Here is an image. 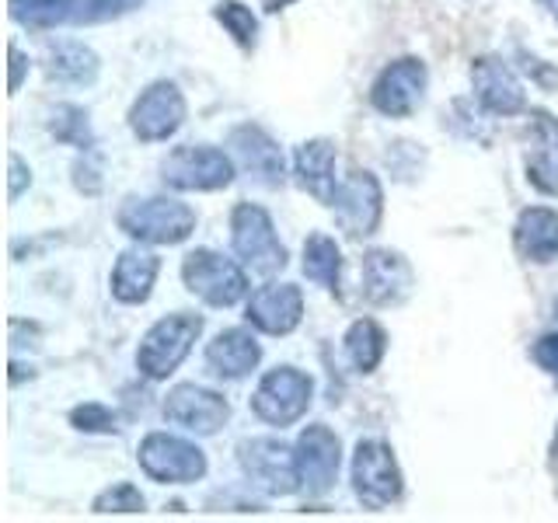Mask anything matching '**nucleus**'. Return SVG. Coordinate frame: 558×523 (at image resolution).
I'll list each match as a JSON object with an SVG mask.
<instances>
[{
    "label": "nucleus",
    "mask_w": 558,
    "mask_h": 523,
    "mask_svg": "<svg viewBox=\"0 0 558 523\" xmlns=\"http://www.w3.org/2000/svg\"><path fill=\"white\" fill-rule=\"evenodd\" d=\"M147 510V499L140 496V488L133 482H116L112 488L95 496L92 502V513L98 516H109V513H144Z\"/></svg>",
    "instance_id": "30"
},
{
    "label": "nucleus",
    "mask_w": 558,
    "mask_h": 523,
    "mask_svg": "<svg viewBox=\"0 0 558 523\" xmlns=\"http://www.w3.org/2000/svg\"><path fill=\"white\" fill-rule=\"evenodd\" d=\"M537 4L545 8V14H548V17H555V22H558V0H537Z\"/></svg>",
    "instance_id": "40"
},
{
    "label": "nucleus",
    "mask_w": 558,
    "mask_h": 523,
    "mask_svg": "<svg viewBox=\"0 0 558 523\" xmlns=\"http://www.w3.org/2000/svg\"><path fill=\"white\" fill-rule=\"evenodd\" d=\"M234 157L209 144L174 147L161 161V182L174 192H220L234 182Z\"/></svg>",
    "instance_id": "6"
},
{
    "label": "nucleus",
    "mask_w": 558,
    "mask_h": 523,
    "mask_svg": "<svg viewBox=\"0 0 558 523\" xmlns=\"http://www.w3.org/2000/svg\"><path fill=\"white\" fill-rule=\"evenodd\" d=\"M331 214H336L339 231L349 241H363V238L377 234V227L384 220V188L377 182V174L360 165L349 168L339 182Z\"/></svg>",
    "instance_id": "9"
},
{
    "label": "nucleus",
    "mask_w": 558,
    "mask_h": 523,
    "mask_svg": "<svg viewBox=\"0 0 558 523\" xmlns=\"http://www.w3.org/2000/svg\"><path fill=\"white\" fill-rule=\"evenodd\" d=\"M336 161H339V150H336V144H331L328 136L304 139V144L293 150V179H296V185H301L307 196H314L328 209H331V203H336V192H339V182H342V179H336Z\"/></svg>",
    "instance_id": "20"
},
{
    "label": "nucleus",
    "mask_w": 558,
    "mask_h": 523,
    "mask_svg": "<svg viewBox=\"0 0 558 523\" xmlns=\"http://www.w3.org/2000/svg\"><path fill=\"white\" fill-rule=\"evenodd\" d=\"M353 492L366 510H388L405 496V475L395 458V447L377 436H366L353 450Z\"/></svg>",
    "instance_id": "5"
},
{
    "label": "nucleus",
    "mask_w": 558,
    "mask_h": 523,
    "mask_svg": "<svg viewBox=\"0 0 558 523\" xmlns=\"http://www.w3.org/2000/svg\"><path fill=\"white\" fill-rule=\"evenodd\" d=\"M555 321H558V301H555Z\"/></svg>",
    "instance_id": "41"
},
{
    "label": "nucleus",
    "mask_w": 558,
    "mask_h": 523,
    "mask_svg": "<svg viewBox=\"0 0 558 523\" xmlns=\"http://www.w3.org/2000/svg\"><path fill=\"white\" fill-rule=\"evenodd\" d=\"M165 418L174 426H182L185 433L214 436L227 426L231 405H227L223 394L199 388V384H174L165 398Z\"/></svg>",
    "instance_id": "14"
},
{
    "label": "nucleus",
    "mask_w": 558,
    "mask_h": 523,
    "mask_svg": "<svg viewBox=\"0 0 558 523\" xmlns=\"http://www.w3.org/2000/svg\"><path fill=\"white\" fill-rule=\"evenodd\" d=\"M304 276L311 283H318L331 293H339L342 283V248L336 238H328L325 231H314L304 241V262H301Z\"/></svg>",
    "instance_id": "26"
},
{
    "label": "nucleus",
    "mask_w": 558,
    "mask_h": 523,
    "mask_svg": "<svg viewBox=\"0 0 558 523\" xmlns=\"http://www.w3.org/2000/svg\"><path fill=\"white\" fill-rule=\"evenodd\" d=\"M101 74V60L95 49L81 42H57L49 46L46 57V77L66 84V87H92Z\"/></svg>",
    "instance_id": "24"
},
{
    "label": "nucleus",
    "mask_w": 558,
    "mask_h": 523,
    "mask_svg": "<svg viewBox=\"0 0 558 523\" xmlns=\"http://www.w3.org/2000/svg\"><path fill=\"white\" fill-rule=\"evenodd\" d=\"M136 461L150 482H161V485H192L206 478V471H209L206 453L192 440H185V436H174V433H147L144 440H140Z\"/></svg>",
    "instance_id": "7"
},
{
    "label": "nucleus",
    "mask_w": 558,
    "mask_h": 523,
    "mask_svg": "<svg viewBox=\"0 0 558 523\" xmlns=\"http://www.w3.org/2000/svg\"><path fill=\"white\" fill-rule=\"evenodd\" d=\"M70 426L81 433H119V415L101 401H84V405L70 409Z\"/></svg>",
    "instance_id": "32"
},
{
    "label": "nucleus",
    "mask_w": 558,
    "mask_h": 523,
    "mask_svg": "<svg viewBox=\"0 0 558 523\" xmlns=\"http://www.w3.org/2000/svg\"><path fill=\"white\" fill-rule=\"evenodd\" d=\"M548 467L558 475V426H555V436H551V447H548Z\"/></svg>",
    "instance_id": "39"
},
{
    "label": "nucleus",
    "mask_w": 558,
    "mask_h": 523,
    "mask_svg": "<svg viewBox=\"0 0 558 523\" xmlns=\"http://www.w3.org/2000/svg\"><path fill=\"white\" fill-rule=\"evenodd\" d=\"M517 60H520V70H523V74H527V77L541 87V92H558V66H555V63L534 57V52H527V49H520V52H517Z\"/></svg>",
    "instance_id": "33"
},
{
    "label": "nucleus",
    "mask_w": 558,
    "mask_h": 523,
    "mask_svg": "<svg viewBox=\"0 0 558 523\" xmlns=\"http://www.w3.org/2000/svg\"><path fill=\"white\" fill-rule=\"evenodd\" d=\"M523 171L541 196H558V119L545 109L527 112V147H523Z\"/></svg>",
    "instance_id": "19"
},
{
    "label": "nucleus",
    "mask_w": 558,
    "mask_h": 523,
    "mask_svg": "<svg viewBox=\"0 0 558 523\" xmlns=\"http://www.w3.org/2000/svg\"><path fill=\"white\" fill-rule=\"evenodd\" d=\"M227 147H231L234 161L244 168V174H252L258 185L279 188L287 182L283 150H279L276 139L262 126H255V122H241V126H234L231 136H227Z\"/></svg>",
    "instance_id": "18"
},
{
    "label": "nucleus",
    "mask_w": 558,
    "mask_h": 523,
    "mask_svg": "<svg viewBox=\"0 0 558 523\" xmlns=\"http://www.w3.org/2000/svg\"><path fill=\"white\" fill-rule=\"evenodd\" d=\"M136 8H144V0H77L74 22L101 25V22H116V17H126Z\"/></svg>",
    "instance_id": "31"
},
{
    "label": "nucleus",
    "mask_w": 558,
    "mask_h": 523,
    "mask_svg": "<svg viewBox=\"0 0 558 523\" xmlns=\"http://www.w3.org/2000/svg\"><path fill=\"white\" fill-rule=\"evenodd\" d=\"M119 231L140 244H182L196 231V209L174 196H126L116 209Z\"/></svg>",
    "instance_id": "1"
},
{
    "label": "nucleus",
    "mask_w": 558,
    "mask_h": 523,
    "mask_svg": "<svg viewBox=\"0 0 558 523\" xmlns=\"http://www.w3.org/2000/svg\"><path fill=\"white\" fill-rule=\"evenodd\" d=\"M314 398V380L296 370V366H276V370L262 374L258 388L252 394V412L266 426H293L301 423L311 409Z\"/></svg>",
    "instance_id": "10"
},
{
    "label": "nucleus",
    "mask_w": 558,
    "mask_h": 523,
    "mask_svg": "<svg viewBox=\"0 0 558 523\" xmlns=\"http://www.w3.org/2000/svg\"><path fill=\"white\" fill-rule=\"evenodd\" d=\"M429 70L418 57H398L380 66V74L371 84V105L388 119H409L418 112L426 98Z\"/></svg>",
    "instance_id": "12"
},
{
    "label": "nucleus",
    "mask_w": 558,
    "mask_h": 523,
    "mask_svg": "<svg viewBox=\"0 0 558 523\" xmlns=\"http://www.w3.org/2000/svg\"><path fill=\"white\" fill-rule=\"evenodd\" d=\"M74 185H77V192H84V196H98L101 192V174H98V161L92 157V150H87L84 161L74 165Z\"/></svg>",
    "instance_id": "35"
},
{
    "label": "nucleus",
    "mask_w": 558,
    "mask_h": 523,
    "mask_svg": "<svg viewBox=\"0 0 558 523\" xmlns=\"http://www.w3.org/2000/svg\"><path fill=\"white\" fill-rule=\"evenodd\" d=\"M8 60H11V81H8V87H11V95H17V87H22L25 70H28V57H25L22 49H17V42H11L8 46Z\"/></svg>",
    "instance_id": "37"
},
{
    "label": "nucleus",
    "mask_w": 558,
    "mask_h": 523,
    "mask_svg": "<svg viewBox=\"0 0 558 523\" xmlns=\"http://www.w3.org/2000/svg\"><path fill=\"white\" fill-rule=\"evenodd\" d=\"M49 136L57 144H66L74 150H92L95 147V130H92V119L74 101H60L57 109L49 112Z\"/></svg>",
    "instance_id": "28"
},
{
    "label": "nucleus",
    "mask_w": 558,
    "mask_h": 523,
    "mask_svg": "<svg viewBox=\"0 0 558 523\" xmlns=\"http://www.w3.org/2000/svg\"><path fill=\"white\" fill-rule=\"evenodd\" d=\"M182 283L206 307H234L248 296V269L214 248H196L182 258Z\"/></svg>",
    "instance_id": "4"
},
{
    "label": "nucleus",
    "mask_w": 558,
    "mask_h": 523,
    "mask_svg": "<svg viewBox=\"0 0 558 523\" xmlns=\"http://www.w3.org/2000/svg\"><path fill=\"white\" fill-rule=\"evenodd\" d=\"M8 165H11V185H8V196H11V203H14V199H22V192L32 185V171H28V165L22 161V154H17V150H11V154H8Z\"/></svg>",
    "instance_id": "36"
},
{
    "label": "nucleus",
    "mask_w": 558,
    "mask_h": 523,
    "mask_svg": "<svg viewBox=\"0 0 558 523\" xmlns=\"http://www.w3.org/2000/svg\"><path fill=\"white\" fill-rule=\"evenodd\" d=\"M415 290L412 262L395 248H371L363 255V296L374 307H398Z\"/></svg>",
    "instance_id": "15"
},
{
    "label": "nucleus",
    "mask_w": 558,
    "mask_h": 523,
    "mask_svg": "<svg viewBox=\"0 0 558 523\" xmlns=\"http://www.w3.org/2000/svg\"><path fill=\"white\" fill-rule=\"evenodd\" d=\"M471 87H475V98L488 115L510 119L527 112V92H523L513 66L496 52L471 60Z\"/></svg>",
    "instance_id": "13"
},
{
    "label": "nucleus",
    "mask_w": 558,
    "mask_h": 523,
    "mask_svg": "<svg viewBox=\"0 0 558 523\" xmlns=\"http://www.w3.org/2000/svg\"><path fill=\"white\" fill-rule=\"evenodd\" d=\"M203 336V314L174 311L157 318L136 349V370L147 380H168Z\"/></svg>",
    "instance_id": "2"
},
{
    "label": "nucleus",
    "mask_w": 558,
    "mask_h": 523,
    "mask_svg": "<svg viewBox=\"0 0 558 523\" xmlns=\"http://www.w3.org/2000/svg\"><path fill=\"white\" fill-rule=\"evenodd\" d=\"M342 345L356 374H374L384 356H388V331H384L377 318H356L345 328Z\"/></svg>",
    "instance_id": "25"
},
{
    "label": "nucleus",
    "mask_w": 558,
    "mask_h": 523,
    "mask_svg": "<svg viewBox=\"0 0 558 523\" xmlns=\"http://www.w3.org/2000/svg\"><path fill=\"white\" fill-rule=\"evenodd\" d=\"M244 318L262 336H293L304 321V293L296 283H266L248 296Z\"/></svg>",
    "instance_id": "17"
},
{
    "label": "nucleus",
    "mask_w": 558,
    "mask_h": 523,
    "mask_svg": "<svg viewBox=\"0 0 558 523\" xmlns=\"http://www.w3.org/2000/svg\"><path fill=\"white\" fill-rule=\"evenodd\" d=\"M262 363V345L248 328H223L206 345V366L220 380H244Z\"/></svg>",
    "instance_id": "22"
},
{
    "label": "nucleus",
    "mask_w": 558,
    "mask_h": 523,
    "mask_svg": "<svg viewBox=\"0 0 558 523\" xmlns=\"http://www.w3.org/2000/svg\"><path fill=\"white\" fill-rule=\"evenodd\" d=\"M157 276H161V255L144 248V244L136 241L133 248H126L116 258L112 276H109V290L119 304L136 307V304L150 301Z\"/></svg>",
    "instance_id": "21"
},
{
    "label": "nucleus",
    "mask_w": 558,
    "mask_h": 523,
    "mask_svg": "<svg viewBox=\"0 0 558 523\" xmlns=\"http://www.w3.org/2000/svg\"><path fill=\"white\" fill-rule=\"evenodd\" d=\"M290 4H296V0H262V8H266V14H279V11H287Z\"/></svg>",
    "instance_id": "38"
},
{
    "label": "nucleus",
    "mask_w": 558,
    "mask_h": 523,
    "mask_svg": "<svg viewBox=\"0 0 558 523\" xmlns=\"http://www.w3.org/2000/svg\"><path fill=\"white\" fill-rule=\"evenodd\" d=\"M189 105L174 81H154L130 105V130L140 144H161L185 126Z\"/></svg>",
    "instance_id": "11"
},
{
    "label": "nucleus",
    "mask_w": 558,
    "mask_h": 523,
    "mask_svg": "<svg viewBox=\"0 0 558 523\" xmlns=\"http://www.w3.org/2000/svg\"><path fill=\"white\" fill-rule=\"evenodd\" d=\"M531 360L558 384V331H548L531 345Z\"/></svg>",
    "instance_id": "34"
},
{
    "label": "nucleus",
    "mask_w": 558,
    "mask_h": 523,
    "mask_svg": "<svg viewBox=\"0 0 558 523\" xmlns=\"http://www.w3.org/2000/svg\"><path fill=\"white\" fill-rule=\"evenodd\" d=\"M11 22L25 28H60L66 22H74L77 0H8Z\"/></svg>",
    "instance_id": "27"
},
{
    "label": "nucleus",
    "mask_w": 558,
    "mask_h": 523,
    "mask_svg": "<svg viewBox=\"0 0 558 523\" xmlns=\"http://www.w3.org/2000/svg\"><path fill=\"white\" fill-rule=\"evenodd\" d=\"M513 248L523 262H534V266H548L558 258V214L551 206L520 209L513 223Z\"/></svg>",
    "instance_id": "23"
},
{
    "label": "nucleus",
    "mask_w": 558,
    "mask_h": 523,
    "mask_svg": "<svg viewBox=\"0 0 558 523\" xmlns=\"http://www.w3.org/2000/svg\"><path fill=\"white\" fill-rule=\"evenodd\" d=\"M231 248L241 266L255 276H276L287 269V248L276 234L269 209L258 203H238L231 209Z\"/></svg>",
    "instance_id": "3"
},
{
    "label": "nucleus",
    "mask_w": 558,
    "mask_h": 523,
    "mask_svg": "<svg viewBox=\"0 0 558 523\" xmlns=\"http://www.w3.org/2000/svg\"><path fill=\"white\" fill-rule=\"evenodd\" d=\"M296 464H301V482L307 496H325L339 482L342 467V443L325 423H311L296 436Z\"/></svg>",
    "instance_id": "16"
},
{
    "label": "nucleus",
    "mask_w": 558,
    "mask_h": 523,
    "mask_svg": "<svg viewBox=\"0 0 558 523\" xmlns=\"http://www.w3.org/2000/svg\"><path fill=\"white\" fill-rule=\"evenodd\" d=\"M238 464L244 475L269 496H293L301 492V464H296V447H287L276 436H255V440L238 443Z\"/></svg>",
    "instance_id": "8"
},
{
    "label": "nucleus",
    "mask_w": 558,
    "mask_h": 523,
    "mask_svg": "<svg viewBox=\"0 0 558 523\" xmlns=\"http://www.w3.org/2000/svg\"><path fill=\"white\" fill-rule=\"evenodd\" d=\"M214 22L231 35L241 52H255L258 46V17L248 4L241 0H217L214 4Z\"/></svg>",
    "instance_id": "29"
}]
</instances>
